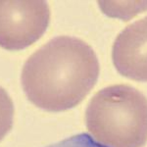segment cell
I'll return each mask as SVG.
<instances>
[{
    "mask_svg": "<svg viewBox=\"0 0 147 147\" xmlns=\"http://www.w3.org/2000/svg\"><path fill=\"white\" fill-rule=\"evenodd\" d=\"M95 52L78 37L51 39L26 61L22 86L28 99L40 109L62 112L86 97L99 77Z\"/></svg>",
    "mask_w": 147,
    "mask_h": 147,
    "instance_id": "obj_1",
    "label": "cell"
},
{
    "mask_svg": "<svg viewBox=\"0 0 147 147\" xmlns=\"http://www.w3.org/2000/svg\"><path fill=\"white\" fill-rule=\"evenodd\" d=\"M85 125L104 147H142L147 142V98L127 84L105 87L89 102Z\"/></svg>",
    "mask_w": 147,
    "mask_h": 147,
    "instance_id": "obj_2",
    "label": "cell"
},
{
    "mask_svg": "<svg viewBox=\"0 0 147 147\" xmlns=\"http://www.w3.org/2000/svg\"><path fill=\"white\" fill-rule=\"evenodd\" d=\"M50 8L45 1H0V46L22 50L45 32Z\"/></svg>",
    "mask_w": 147,
    "mask_h": 147,
    "instance_id": "obj_3",
    "label": "cell"
},
{
    "mask_svg": "<svg viewBox=\"0 0 147 147\" xmlns=\"http://www.w3.org/2000/svg\"><path fill=\"white\" fill-rule=\"evenodd\" d=\"M112 59L121 75L137 82H147V16L129 25L118 35Z\"/></svg>",
    "mask_w": 147,
    "mask_h": 147,
    "instance_id": "obj_4",
    "label": "cell"
},
{
    "mask_svg": "<svg viewBox=\"0 0 147 147\" xmlns=\"http://www.w3.org/2000/svg\"><path fill=\"white\" fill-rule=\"evenodd\" d=\"M14 104L11 97L0 86V141L10 131L14 121Z\"/></svg>",
    "mask_w": 147,
    "mask_h": 147,
    "instance_id": "obj_5",
    "label": "cell"
},
{
    "mask_svg": "<svg viewBox=\"0 0 147 147\" xmlns=\"http://www.w3.org/2000/svg\"><path fill=\"white\" fill-rule=\"evenodd\" d=\"M46 147H104L91 138L89 134H80L55 142Z\"/></svg>",
    "mask_w": 147,
    "mask_h": 147,
    "instance_id": "obj_6",
    "label": "cell"
}]
</instances>
